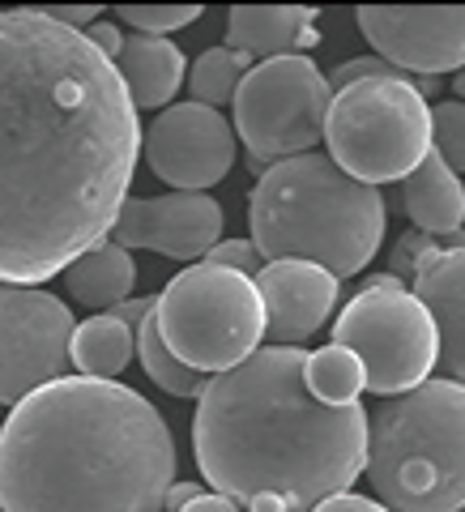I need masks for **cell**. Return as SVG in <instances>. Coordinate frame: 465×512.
Here are the masks:
<instances>
[{"label":"cell","mask_w":465,"mask_h":512,"mask_svg":"<svg viewBox=\"0 0 465 512\" xmlns=\"http://www.w3.org/2000/svg\"><path fill=\"white\" fill-rule=\"evenodd\" d=\"M137 154L116 64L39 9H0V282L39 286L103 244Z\"/></svg>","instance_id":"1"},{"label":"cell","mask_w":465,"mask_h":512,"mask_svg":"<svg viewBox=\"0 0 465 512\" xmlns=\"http://www.w3.org/2000/svg\"><path fill=\"white\" fill-rule=\"evenodd\" d=\"M303 363L299 346H261L197 397L192 453L231 504L269 495L282 512H312L363 474L367 410L316 402Z\"/></svg>","instance_id":"2"},{"label":"cell","mask_w":465,"mask_h":512,"mask_svg":"<svg viewBox=\"0 0 465 512\" xmlns=\"http://www.w3.org/2000/svg\"><path fill=\"white\" fill-rule=\"evenodd\" d=\"M175 440L120 380L64 376L0 427V512H163Z\"/></svg>","instance_id":"3"},{"label":"cell","mask_w":465,"mask_h":512,"mask_svg":"<svg viewBox=\"0 0 465 512\" xmlns=\"http://www.w3.org/2000/svg\"><path fill=\"white\" fill-rule=\"evenodd\" d=\"M256 252L269 261H308L333 278L363 274L384 244V192L359 184L329 154H299L261 171L248 201Z\"/></svg>","instance_id":"4"},{"label":"cell","mask_w":465,"mask_h":512,"mask_svg":"<svg viewBox=\"0 0 465 512\" xmlns=\"http://www.w3.org/2000/svg\"><path fill=\"white\" fill-rule=\"evenodd\" d=\"M363 474L389 512L465 508V389L427 380L367 414Z\"/></svg>","instance_id":"5"},{"label":"cell","mask_w":465,"mask_h":512,"mask_svg":"<svg viewBox=\"0 0 465 512\" xmlns=\"http://www.w3.org/2000/svg\"><path fill=\"white\" fill-rule=\"evenodd\" d=\"M158 333L175 359L201 376H222L265 342V308L256 282L218 265L175 274L154 303Z\"/></svg>","instance_id":"6"},{"label":"cell","mask_w":465,"mask_h":512,"mask_svg":"<svg viewBox=\"0 0 465 512\" xmlns=\"http://www.w3.org/2000/svg\"><path fill=\"white\" fill-rule=\"evenodd\" d=\"M329 158L359 184H393L431 154V103L414 82H355L325 116Z\"/></svg>","instance_id":"7"},{"label":"cell","mask_w":465,"mask_h":512,"mask_svg":"<svg viewBox=\"0 0 465 512\" xmlns=\"http://www.w3.org/2000/svg\"><path fill=\"white\" fill-rule=\"evenodd\" d=\"M333 346L363 363L367 393L397 397L431 380L440 363L436 320L406 282L380 274L338 312L329 329Z\"/></svg>","instance_id":"8"},{"label":"cell","mask_w":465,"mask_h":512,"mask_svg":"<svg viewBox=\"0 0 465 512\" xmlns=\"http://www.w3.org/2000/svg\"><path fill=\"white\" fill-rule=\"evenodd\" d=\"M333 90L312 56H274L252 64L235 90V133L248 146V163L256 171L312 154L325 137Z\"/></svg>","instance_id":"9"},{"label":"cell","mask_w":465,"mask_h":512,"mask_svg":"<svg viewBox=\"0 0 465 512\" xmlns=\"http://www.w3.org/2000/svg\"><path fill=\"white\" fill-rule=\"evenodd\" d=\"M73 329V312L43 286L0 282V406L64 380Z\"/></svg>","instance_id":"10"},{"label":"cell","mask_w":465,"mask_h":512,"mask_svg":"<svg viewBox=\"0 0 465 512\" xmlns=\"http://www.w3.org/2000/svg\"><path fill=\"white\" fill-rule=\"evenodd\" d=\"M363 39L410 77L465 69V5H363Z\"/></svg>","instance_id":"11"},{"label":"cell","mask_w":465,"mask_h":512,"mask_svg":"<svg viewBox=\"0 0 465 512\" xmlns=\"http://www.w3.org/2000/svg\"><path fill=\"white\" fill-rule=\"evenodd\" d=\"M146 163L175 192H205L235 167V133L214 107H163L146 133Z\"/></svg>","instance_id":"12"},{"label":"cell","mask_w":465,"mask_h":512,"mask_svg":"<svg viewBox=\"0 0 465 512\" xmlns=\"http://www.w3.org/2000/svg\"><path fill=\"white\" fill-rule=\"evenodd\" d=\"M222 239V205L210 192H163V197H128L111 227V244L124 252L150 248L175 261H201Z\"/></svg>","instance_id":"13"},{"label":"cell","mask_w":465,"mask_h":512,"mask_svg":"<svg viewBox=\"0 0 465 512\" xmlns=\"http://www.w3.org/2000/svg\"><path fill=\"white\" fill-rule=\"evenodd\" d=\"M256 295L265 308V342L299 346L329 320L338 303V278L308 261H269L256 274Z\"/></svg>","instance_id":"14"},{"label":"cell","mask_w":465,"mask_h":512,"mask_svg":"<svg viewBox=\"0 0 465 512\" xmlns=\"http://www.w3.org/2000/svg\"><path fill=\"white\" fill-rule=\"evenodd\" d=\"M410 291L436 320L444 380L465 389V244H440L414 269Z\"/></svg>","instance_id":"15"},{"label":"cell","mask_w":465,"mask_h":512,"mask_svg":"<svg viewBox=\"0 0 465 512\" xmlns=\"http://www.w3.org/2000/svg\"><path fill=\"white\" fill-rule=\"evenodd\" d=\"M320 43L316 9L303 5H235L227 13V43L231 52L244 56H303Z\"/></svg>","instance_id":"16"},{"label":"cell","mask_w":465,"mask_h":512,"mask_svg":"<svg viewBox=\"0 0 465 512\" xmlns=\"http://www.w3.org/2000/svg\"><path fill=\"white\" fill-rule=\"evenodd\" d=\"M402 210L410 231L444 239V244H465V184L436 154H427L419 171L402 180Z\"/></svg>","instance_id":"17"},{"label":"cell","mask_w":465,"mask_h":512,"mask_svg":"<svg viewBox=\"0 0 465 512\" xmlns=\"http://www.w3.org/2000/svg\"><path fill=\"white\" fill-rule=\"evenodd\" d=\"M133 107H167L184 82V52L163 35H124L120 56L111 60Z\"/></svg>","instance_id":"18"},{"label":"cell","mask_w":465,"mask_h":512,"mask_svg":"<svg viewBox=\"0 0 465 512\" xmlns=\"http://www.w3.org/2000/svg\"><path fill=\"white\" fill-rule=\"evenodd\" d=\"M64 291H69L77 303H86L94 312H116L124 299H133V286H137V265L120 244H94L90 252H82L77 261L60 274Z\"/></svg>","instance_id":"19"},{"label":"cell","mask_w":465,"mask_h":512,"mask_svg":"<svg viewBox=\"0 0 465 512\" xmlns=\"http://www.w3.org/2000/svg\"><path fill=\"white\" fill-rule=\"evenodd\" d=\"M133 350H137L133 329L111 312H103L73 329L69 367H77V376H86V380H116L124 367L133 363Z\"/></svg>","instance_id":"20"},{"label":"cell","mask_w":465,"mask_h":512,"mask_svg":"<svg viewBox=\"0 0 465 512\" xmlns=\"http://www.w3.org/2000/svg\"><path fill=\"white\" fill-rule=\"evenodd\" d=\"M303 380H308V393L325 406H350V402H359V393L367 389L363 363L350 355V350L333 346V342L325 350H316V355H308V363H303Z\"/></svg>","instance_id":"21"},{"label":"cell","mask_w":465,"mask_h":512,"mask_svg":"<svg viewBox=\"0 0 465 512\" xmlns=\"http://www.w3.org/2000/svg\"><path fill=\"white\" fill-rule=\"evenodd\" d=\"M133 338H137V359H141V367H146V376H150L163 393H171V397H201V393H205L210 376L192 372V367H184L180 359L171 355L167 342H163V333H158L154 312L133 329Z\"/></svg>","instance_id":"22"},{"label":"cell","mask_w":465,"mask_h":512,"mask_svg":"<svg viewBox=\"0 0 465 512\" xmlns=\"http://www.w3.org/2000/svg\"><path fill=\"white\" fill-rule=\"evenodd\" d=\"M248 69H252V56L231 52V47H210V52H201L197 64H192V73H188L192 103L218 111L222 103L235 99V90L248 77Z\"/></svg>","instance_id":"23"},{"label":"cell","mask_w":465,"mask_h":512,"mask_svg":"<svg viewBox=\"0 0 465 512\" xmlns=\"http://www.w3.org/2000/svg\"><path fill=\"white\" fill-rule=\"evenodd\" d=\"M431 154L453 175L465 171V103H431Z\"/></svg>","instance_id":"24"},{"label":"cell","mask_w":465,"mask_h":512,"mask_svg":"<svg viewBox=\"0 0 465 512\" xmlns=\"http://www.w3.org/2000/svg\"><path fill=\"white\" fill-rule=\"evenodd\" d=\"M120 22H128L137 35H163L167 30L192 26L201 18V5H120Z\"/></svg>","instance_id":"25"},{"label":"cell","mask_w":465,"mask_h":512,"mask_svg":"<svg viewBox=\"0 0 465 512\" xmlns=\"http://www.w3.org/2000/svg\"><path fill=\"white\" fill-rule=\"evenodd\" d=\"M201 265H218V269H231V274H244L256 282V274L265 269V256L256 252L252 239H218V244L210 248V256H205Z\"/></svg>","instance_id":"26"},{"label":"cell","mask_w":465,"mask_h":512,"mask_svg":"<svg viewBox=\"0 0 465 512\" xmlns=\"http://www.w3.org/2000/svg\"><path fill=\"white\" fill-rule=\"evenodd\" d=\"M436 248H440V239L419 235V231H406V235L393 244V252H389V278L410 282V278H414V269L423 265V256H427V252H436Z\"/></svg>","instance_id":"27"},{"label":"cell","mask_w":465,"mask_h":512,"mask_svg":"<svg viewBox=\"0 0 465 512\" xmlns=\"http://www.w3.org/2000/svg\"><path fill=\"white\" fill-rule=\"evenodd\" d=\"M312 512H389L380 500H367V495H355V491H338L329 500H320Z\"/></svg>","instance_id":"28"},{"label":"cell","mask_w":465,"mask_h":512,"mask_svg":"<svg viewBox=\"0 0 465 512\" xmlns=\"http://www.w3.org/2000/svg\"><path fill=\"white\" fill-rule=\"evenodd\" d=\"M82 35L90 39L94 52L107 56V60H116V56H120V47H124V35L116 30V22H94L90 30H82Z\"/></svg>","instance_id":"29"},{"label":"cell","mask_w":465,"mask_h":512,"mask_svg":"<svg viewBox=\"0 0 465 512\" xmlns=\"http://www.w3.org/2000/svg\"><path fill=\"white\" fill-rule=\"evenodd\" d=\"M39 13H43V18H52V22H60V26L77 30V22L94 26V18H99V5H43Z\"/></svg>","instance_id":"30"},{"label":"cell","mask_w":465,"mask_h":512,"mask_svg":"<svg viewBox=\"0 0 465 512\" xmlns=\"http://www.w3.org/2000/svg\"><path fill=\"white\" fill-rule=\"evenodd\" d=\"M154 303H158V295H133V299H124V303H120V308L111 312V316H116V320H124L128 329H137L141 320H146V316L154 312Z\"/></svg>","instance_id":"31"},{"label":"cell","mask_w":465,"mask_h":512,"mask_svg":"<svg viewBox=\"0 0 465 512\" xmlns=\"http://www.w3.org/2000/svg\"><path fill=\"white\" fill-rule=\"evenodd\" d=\"M180 512H239V504H231L227 495L205 491V495H197V500H192V504H184Z\"/></svg>","instance_id":"32"},{"label":"cell","mask_w":465,"mask_h":512,"mask_svg":"<svg viewBox=\"0 0 465 512\" xmlns=\"http://www.w3.org/2000/svg\"><path fill=\"white\" fill-rule=\"evenodd\" d=\"M197 495H205L197 483H171V491H167V504H163V512H180L184 504H192Z\"/></svg>","instance_id":"33"},{"label":"cell","mask_w":465,"mask_h":512,"mask_svg":"<svg viewBox=\"0 0 465 512\" xmlns=\"http://www.w3.org/2000/svg\"><path fill=\"white\" fill-rule=\"evenodd\" d=\"M453 94H457V103H465V69L457 73V82H453Z\"/></svg>","instance_id":"34"},{"label":"cell","mask_w":465,"mask_h":512,"mask_svg":"<svg viewBox=\"0 0 465 512\" xmlns=\"http://www.w3.org/2000/svg\"><path fill=\"white\" fill-rule=\"evenodd\" d=\"M461 512H465V508H461Z\"/></svg>","instance_id":"35"}]
</instances>
